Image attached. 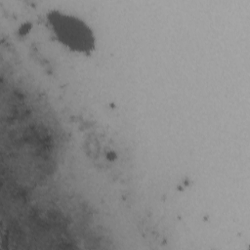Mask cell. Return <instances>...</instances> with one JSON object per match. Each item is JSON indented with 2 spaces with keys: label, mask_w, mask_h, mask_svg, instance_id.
I'll return each instance as SVG.
<instances>
[{
  "label": "cell",
  "mask_w": 250,
  "mask_h": 250,
  "mask_svg": "<svg viewBox=\"0 0 250 250\" xmlns=\"http://www.w3.org/2000/svg\"><path fill=\"white\" fill-rule=\"evenodd\" d=\"M48 21L57 39L68 49L86 55L95 48V35L80 19L53 11L48 15Z\"/></svg>",
  "instance_id": "6da1fadb"
}]
</instances>
